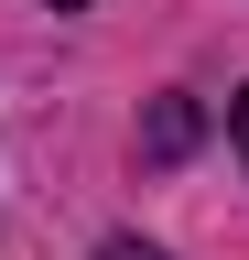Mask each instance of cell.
Segmentation results:
<instances>
[{"instance_id":"2","label":"cell","mask_w":249,"mask_h":260,"mask_svg":"<svg viewBox=\"0 0 249 260\" xmlns=\"http://www.w3.org/2000/svg\"><path fill=\"white\" fill-rule=\"evenodd\" d=\"M98 260H163V249H141V239H109V249H98Z\"/></svg>"},{"instance_id":"3","label":"cell","mask_w":249,"mask_h":260,"mask_svg":"<svg viewBox=\"0 0 249 260\" xmlns=\"http://www.w3.org/2000/svg\"><path fill=\"white\" fill-rule=\"evenodd\" d=\"M228 130H238V162H249V87H238V109H228Z\"/></svg>"},{"instance_id":"1","label":"cell","mask_w":249,"mask_h":260,"mask_svg":"<svg viewBox=\"0 0 249 260\" xmlns=\"http://www.w3.org/2000/svg\"><path fill=\"white\" fill-rule=\"evenodd\" d=\"M184 141H195V98H163V109H152V130H141V152H152V162H173Z\"/></svg>"},{"instance_id":"4","label":"cell","mask_w":249,"mask_h":260,"mask_svg":"<svg viewBox=\"0 0 249 260\" xmlns=\"http://www.w3.org/2000/svg\"><path fill=\"white\" fill-rule=\"evenodd\" d=\"M44 11H98V0H44Z\"/></svg>"}]
</instances>
